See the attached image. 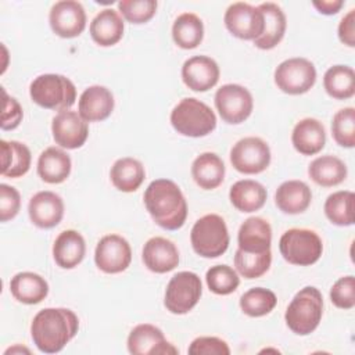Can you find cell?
Wrapping results in <instances>:
<instances>
[{"label": "cell", "instance_id": "obj_17", "mask_svg": "<svg viewBox=\"0 0 355 355\" xmlns=\"http://www.w3.org/2000/svg\"><path fill=\"white\" fill-rule=\"evenodd\" d=\"M219 67L208 55H194L184 61L182 67V79L184 85L194 92H207L219 80Z\"/></svg>", "mask_w": 355, "mask_h": 355}, {"label": "cell", "instance_id": "obj_44", "mask_svg": "<svg viewBox=\"0 0 355 355\" xmlns=\"http://www.w3.org/2000/svg\"><path fill=\"white\" fill-rule=\"evenodd\" d=\"M21 208V196L18 190L6 183L0 184V220L7 222L17 216Z\"/></svg>", "mask_w": 355, "mask_h": 355}, {"label": "cell", "instance_id": "obj_39", "mask_svg": "<svg viewBox=\"0 0 355 355\" xmlns=\"http://www.w3.org/2000/svg\"><path fill=\"white\" fill-rule=\"evenodd\" d=\"M208 288L218 295H227L237 290L240 277L237 272L227 265L211 266L205 273Z\"/></svg>", "mask_w": 355, "mask_h": 355}, {"label": "cell", "instance_id": "obj_40", "mask_svg": "<svg viewBox=\"0 0 355 355\" xmlns=\"http://www.w3.org/2000/svg\"><path fill=\"white\" fill-rule=\"evenodd\" d=\"M331 135L341 147L352 148L355 146V110L345 107L338 110L331 121Z\"/></svg>", "mask_w": 355, "mask_h": 355}, {"label": "cell", "instance_id": "obj_11", "mask_svg": "<svg viewBox=\"0 0 355 355\" xmlns=\"http://www.w3.org/2000/svg\"><path fill=\"white\" fill-rule=\"evenodd\" d=\"M230 162L240 173H261L270 164V148L261 137L240 139L230 150Z\"/></svg>", "mask_w": 355, "mask_h": 355}, {"label": "cell", "instance_id": "obj_1", "mask_svg": "<svg viewBox=\"0 0 355 355\" xmlns=\"http://www.w3.org/2000/svg\"><path fill=\"white\" fill-rule=\"evenodd\" d=\"M79 319L68 308H44L31 323L33 344L40 352H60L78 333Z\"/></svg>", "mask_w": 355, "mask_h": 355}, {"label": "cell", "instance_id": "obj_30", "mask_svg": "<svg viewBox=\"0 0 355 355\" xmlns=\"http://www.w3.org/2000/svg\"><path fill=\"white\" fill-rule=\"evenodd\" d=\"M266 189L255 180L244 179L236 182L229 191L232 205L240 212H254L261 209L266 201Z\"/></svg>", "mask_w": 355, "mask_h": 355}, {"label": "cell", "instance_id": "obj_26", "mask_svg": "<svg viewBox=\"0 0 355 355\" xmlns=\"http://www.w3.org/2000/svg\"><path fill=\"white\" fill-rule=\"evenodd\" d=\"M123 35V19L114 8L101 10L90 22L92 39L103 47L116 44Z\"/></svg>", "mask_w": 355, "mask_h": 355}, {"label": "cell", "instance_id": "obj_18", "mask_svg": "<svg viewBox=\"0 0 355 355\" xmlns=\"http://www.w3.org/2000/svg\"><path fill=\"white\" fill-rule=\"evenodd\" d=\"M28 214L35 226L51 229L57 226L64 216V201L53 191H39L29 200Z\"/></svg>", "mask_w": 355, "mask_h": 355}, {"label": "cell", "instance_id": "obj_27", "mask_svg": "<svg viewBox=\"0 0 355 355\" xmlns=\"http://www.w3.org/2000/svg\"><path fill=\"white\" fill-rule=\"evenodd\" d=\"M71 158L58 147H47L37 159V175L46 183L57 184L67 180L71 173Z\"/></svg>", "mask_w": 355, "mask_h": 355}, {"label": "cell", "instance_id": "obj_38", "mask_svg": "<svg viewBox=\"0 0 355 355\" xmlns=\"http://www.w3.org/2000/svg\"><path fill=\"white\" fill-rule=\"evenodd\" d=\"M272 262V252L266 251L262 254L244 252L237 248L234 254V266L237 272L245 279H258L265 275Z\"/></svg>", "mask_w": 355, "mask_h": 355}, {"label": "cell", "instance_id": "obj_7", "mask_svg": "<svg viewBox=\"0 0 355 355\" xmlns=\"http://www.w3.org/2000/svg\"><path fill=\"white\" fill-rule=\"evenodd\" d=\"M279 250L288 263L309 266L322 257L323 243L313 230L293 227L282 234Z\"/></svg>", "mask_w": 355, "mask_h": 355}, {"label": "cell", "instance_id": "obj_46", "mask_svg": "<svg viewBox=\"0 0 355 355\" xmlns=\"http://www.w3.org/2000/svg\"><path fill=\"white\" fill-rule=\"evenodd\" d=\"M338 39L348 47L355 46V10H349L338 24Z\"/></svg>", "mask_w": 355, "mask_h": 355}, {"label": "cell", "instance_id": "obj_16", "mask_svg": "<svg viewBox=\"0 0 355 355\" xmlns=\"http://www.w3.org/2000/svg\"><path fill=\"white\" fill-rule=\"evenodd\" d=\"M128 351L133 355H169L179 352L165 338L162 330L150 323H141L132 329L128 337Z\"/></svg>", "mask_w": 355, "mask_h": 355}, {"label": "cell", "instance_id": "obj_23", "mask_svg": "<svg viewBox=\"0 0 355 355\" xmlns=\"http://www.w3.org/2000/svg\"><path fill=\"white\" fill-rule=\"evenodd\" d=\"M86 254L83 236L72 229L61 232L53 244V257L55 263L62 269L78 266Z\"/></svg>", "mask_w": 355, "mask_h": 355}, {"label": "cell", "instance_id": "obj_8", "mask_svg": "<svg viewBox=\"0 0 355 355\" xmlns=\"http://www.w3.org/2000/svg\"><path fill=\"white\" fill-rule=\"evenodd\" d=\"M202 293V284L194 272L183 270L173 275L166 286L164 305L175 315L190 312L198 302Z\"/></svg>", "mask_w": 355, "mask_h": 355}, {"label": "cell", "instance_id": "obj_24", "mask_svg": "<svg viewBox=\"0 0 355 355\" xmlns=\"http://www.w3.org/2000/svg\"><path fill=\"white\" fill-rule=\"evenodd\" d=\"M263 15V31L259 37L254 40V44L261 50H270L276 47L286 32V15L276 3H262L258 6Z\"/></svg>", "mask_w": 355, "mask_h": 355}, {"label": "cell", "instance_id": "obj_36", "mask_svg": "<svg viewBox=\"0 0 355 355\" xmlns=\"http://www.w3.org/2000/svg\"><path fill=\"white\" fill-rule=\"evenodd\" d=\"M354 200L355 196L349 190H340L330 194L324 201L326 218L337 226H351L354 223Z\"/></svg>", "mask_w": 355, "mask_h": 355}, {"label": "cell", "instance_id": "obj_45", "mask_svg": "<svg viewBox=\"0 0 355 355\" xmlns=\"http://www.w3.org/2000/svg\"><path fill=\"white\" fill-rule=\"evenodd\" d=\"M1 92H3V98H4V105H3L0 126L3 130H12L22 121V116H24L22 107L14 97H10L4 89H1Z\"/></svg>", "mask_w": 355, "mask_h": 355}, {"label": "cell", "instance_id": "obj_37", "mask_svg": "<svg viewBox=\"0 0 355 355\" xmlns=\"http://www.w3.org/2000/svg\"><path fill=\"white\" fill-rule=\"evenodd\" d=\"M277 304V298L275 293L269 288L254 287L245 291L240 297V308L241 311L251 318L265 316L273 311Z\"/></svg>", "mask_w": 355, "mask_h": 355}, {"label": "cell", "instance_id": "obj_47", "mask_svg": "<svg viewBox=\"0 0 355 355\" xmlns=\"http://www.w3.org/2000/svg\"><path fill=\"white\" fill-rule=\"evenodd\" d=\"M312 6L324 15H333L337 14L341 7L344 6L343 0H315L312 1Z\"/></svg>", "mask_w": 355, "mask_h": 355}, {"label": "cell", "instance_id": "obj_3", "mask_svg": "<svg viewBox=\"0 0 355 355\" xmlns=\"http://www.w3.org/2000/svg\"><path fill=\"white\" fill-rule=\"evenodd\" d=\"M322 293L313 286H306L293 297L286 309L284 320L293 333L298 336H308L316 330L322 320Z\"/></svg>", "mask_w": 355, "mask_h": 355}, {"label": "cell", "instance_id": "obj_34", "mask_svg": "<svg viewBox=\"0 0 355 355\" xmlns=\"http://www.w3.org/2000/svg\"><path fill=\"white\" fill-rule=\"evenodd\" d=\"M172 37L180 49H196L204 37V25L201 18L193 12L180 14L172 25Z\"/></svg>", "mask_w": 355, "mask_h": 355}, {"label": "cell", "instance_id": "obj_48", "mask_svg": "<svg viewBox=\"0 0 355 355\" xmlns=\"http://www.w3.org/2000/svg\"><path fill=\"white\" fill-rule=\"evenodd\" d=\"M15 352H26V354H31V351H29L28 348H25V347H19V345H15V347L8 348L4 354L7 355V354H15Z\"/></svg>", "mask_w": 355, "mask_h": 355}, {"label": "cell", "instance_id": "obj_2", "mask_svg": "<svg viewBox=\"0 0 355 355\" xmlns=\"http://www.w3.org/2000/svg\"><path fill=\"white\" fill-rule=\"evenodd\" d=\"M144 205L162 229L178 230L187 218V202L179 186L169 179L153 180L144 191Z\"/></svg>", "mask_w": 355, "mask_h": 355}, {"label": "cell", "instance_id": "obj_19", "mask_svg": "<svg viewBox=\"0 0 355 355\" xmlns=\"http://www.w3.org/2000/svg\"><path fill=\"white\" fill-rule=\"evenodd\" d=\"M141 258L148 270L166 273L179 265V251L173 241L165 237H151L146 241Z\"/></svg>", "mask_w": 355, "mask_h": 355}, {"label": "cell", "instance_id": "obj_15", "mask_svg": "<svg viewBox=\"0 0 355 355\" xmlns=\"http://www.w3.org/2000/svg\"><path fill=\"white\" fill-rule=\"evenodd\" d=\"M54 141L67 150H75L85 144L89 136L87 122L75 111H60L51 122Z\"/></svg>", "mask_w": 355, "mask_h": 355}, {"label": "cell", "instance_id": "obj_25", "mask_svg": "<svg viewBox=\"0 0 355 355\" xmlns=\"http://www.w3.org/2000/svg\"><path fill=\"white\" fill-rule=\"evenodd\" d=\"M311 200H312L311 189L302 180L283 182L275 193L276 207L282 212L288 215L304 212L309 207Z\"/></svg>", "mask_w": 355, "mask_h": 355}, {"label": "cell", "instance_id": "obj_42", "mask_svg": "<svg viewBox=\"0 0 355 355\" xmlns=\"http://www.w3.org/2000/svg\"><path fill=\"white\" fill-rule=\"evenodd\" d=\"M330 301L340 309H351L355 305V279L352 275L340 277L330 288Z\"/></svg>", "mask_w": 355, "mask_h": 355}, {"label": "cell", "instance_id": "obj_22", "mask_svg": "<svg viewBox=\"0 0 355 355\" xmlns=\"http://www.w3.org/2000/svg\"><path fill=\"white\" fill-rule=\"evenodd\" d=\"M291 143L302 155L318 154L326 143V130L323 123L315 118L301 119L293 129Z\"/></svg>", "mask_w": 355, "mask_h": 355}, {"label": "cell", "instance_id": "obj_20", "mask_svg": "<svg viewBox=\"0 0 355 355\" xmlns=\"http://www.w3.org/2000/svg\"><path fill=\"white\" fill-rule=\"evenodd\" d=\"M115 100L110 89L100 85L89 86L79 97V115L86 122H98L107 119L114 111Z\"/></svg>", "mask_w": 355, "mask_h": 355}, {"label": "cell", "instance_id": "obj_4", "mask_svg": "<svg viewBox=\"0 0 355 355\" xmlns=\"http://www.w3.org/2000/svg\"><path fill=\"white\" fill-rule=\"evenodd\" d=\"M173 129L189 137H202L216 128V116L209 105L194 98H182L171 112Z\"/></svg>", "mask_w": 355, "mask_h": 355}, {"label": "cell", "instance_id": "obj_28", "mask_svg": "<svg viewBox=\"0 0 355 355\" xmlns=\"http://www.w3.org/2000/svg\"><path fill=\"white\" fill-rule=\"evenodd\" d=\"M10 291L18 302L35 305L47 297L49 284L44 277L37 273L19 272L11 279Z\"/></svg>", "mask_w": 355, "mask_h": 355}, {"label": "cell", "instance_id": "obj_10", "mask_svg": "<svg viewBox=\"0 0 355 355\" xmlns=\"http://www.w3.org/2000/svg\"><path fill=\"white\" fill-rule=\"evenodd\" d=\"M215 107L225 122L239 125L251 115L254 100L248 89L244 86L227 83L216 90Z\"/></svg>", "mask_w": 355, "mask_h": 355}, {"label": "cell", "instance_id": "obj_6", "mask_svg": "<svg viewBox=\"0 0 355 355\" xmlns=\"http://www.w3.org/2000/svg\"><path fill=\"white\" fill-rule=\"evenodd\" d=\"M191 247L202 258H218L229 247V232L225 219L216 214L200 218L190 232Z\"/></svg>", "mask_w": 355, "mask_h": 355}, {"label": "cell", "instance_id": "obj_32", "mask_svg": "<svg viewBox=\"0 0 355 355\" xmlns=\"http://www.w3.org/2000/svg\"><path fill=\"white\" fill-rule=\"evenodd\" d=\"M1 175L7 178H21L31 168V150L17 140H1Z\"/></svg>", "mask_w": 355, "mask_h": 355}, {"label": "cell", "instance_id": "obj_13", "mask_svg": "<svg viewBox=\"0 0 355 355\" xmlns=\"http://www.w3.org/2000/svg\"><path fill=\"white\" fill-rule=\"evenodd\" d=\"M132 261V248L119 234H107L100 239L94 251V262L104 273H121Z\"/></svg>", "mask_w": 355, "mask_h": 355}, {"label": "cell", "instance_id": "obj_14", "mask_svg": "<svg viewBox=\"0 0 355 355\" xmlns=\"http://www.w3.org/2000/svg\"><path fill=\"white\" fill-rule=\"evenodd\" d=\"M49 22L57 36L64 39L76 37L86 28V12L79 1H57L50 10Z\"/></svg>", "mask_w": 355, "mask_h": 355}, {"label": "cell", "instance_id": "obj_35", "mask_svg": "<svg viewBox=\"0 0 355 355\" xmlns=\"http://www.w3.org/2000/svg\"><path fill=\"white\" fill-rule=\"evenodd\" d=\"M326 93L336 100H347L355 94V72L348 65H333L323 76Z\"/></svg>", "mask_w": 355, "mask_h": 355}, {"label": "cell", "instance_id": "obj_29", "mask_svg": "<svg viewBox=\"0 0 355 355\" xmlns=\"http://www.w3.org/2000/svg\"><path fill=\"white\" fill-rule=\"evenodd\" d=\"M191 176L204 190L216 189L225 178V164L215 153H202L191 164Z\"/></svg>", "mask_w": 355, "mask_h": 355}, {"label": "cell", "instance_id": "obj_9", "mask_svg": "<svg viewBox=\"0 0 355 355\" xmlns=\"http://www.w3.org/2000/svg\"><path fill=\"white\" fill-rule=\"evenodd\" d=\"M275 83L283 93L297 96L306 93L316 82L315 65L302 57L284 60L275 69Z\"/></svg>", "mask_w": 355, "mask_h": 355}, {"label": "cell", "instance_id": "obj_31", "mask_svg": "<svg viewBox=\"0 0 355 355\" xmlns=\"http://www.w3.org/2000/svg\"><path fill=\"white\" fill-rule=\"evenodd\" d=\"M110 178L115 189L123 193H132L141 186L146 178V171L139 159L123 157L114 162L110 171Z\"/></svg>", "mask_w": 355, "mask_h": 355}, {"label": "cell", "instance_id": "obj_33", "mask_svg": "<svg viewBox=\"0 0 355 355\" xmlns=\"http://www.w3.org/2000/svg\"><path fill=\"white\" fill-rule=\"evenodd\" d=\"M309 178L322 187H333L343 183L347 178V165L334 155L315 158L308 166Z\"/></svg>", "mask_w": 355, "mask_h": 355}, {"label": "cell", "instance_id": "obj_5", "mask_svg": "<svg viewBox=\"0 0 355 355\" xmlns=\"http://www.w3.org/2000/svg\"><path fill=\"white\" fill-rule=\"evenodd\" d=\"M29 94L33 103L46 110L65 111L75 104L76 87L64 75L43 73L32 80Z\"/></svg>", "mask_w": 355, "mask_h": 355}, {"label": "cell", "instance_id": "obj_12", "mask_svg": "<svg viewBox=\"0 0 355 355\" xmlns=\"http://www.w3.org/2000/svg\"><path fill=\"white\" fill-rule=\"evenodd\" d=\"M223 21L227 31L243 40H255L263 31V15L261 10L243 1L230 4Z\"/></svg>", "mask_w": 355, "mask_h": 355}, {"label": "cell", "instance_id": "obj_43", "mask_svg": "<svg viewBox=\"0 0 355 355\" xmlns=\"http://www.w3.org/2000/svg\"><path fill=\"white\" fill-rule=\"evenodd\" d=\"M190 355H229L230 348L226 341L219 337H197L189 347Z\"/></svg>", "mask_w": 355, "mask_h": 355}, {"label": "cell", "instance_id": "obj_41", "mask_svg": "<svg viewBox=\"0 0 355 355\" xmlns=\"http://www.w3.org/2000/svg\"><path fill=\"white\" fill-rule=\"evenodd\" d=\"M118 10L123 18L132 24H144L150 21L157 11L155 0H122Z\"/></svg>", "mask_w": 355, "mask_h": 355}, {"label": "cell", "instance_id": "obj_21", "mask_svg": "<svg viewBox=\"0 0 355 355\" xmlns=\"http://www.w3.org/2000/svg\"><path fill=\"white\" fill-rule=\"evenodd\" d=\"M239 248L244 252L262 254L270 251L272 229L268 220L259 216H251L245 219L237 234Z\"/></svg>", "mask_w": 355, "mask_h": 355}]
</instances>
